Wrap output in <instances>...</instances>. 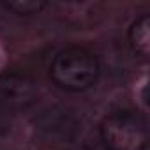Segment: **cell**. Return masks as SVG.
Returning <instances> with one entry per match:
<instances>
[{
	"instance_id": "cell-4",
	"label": "cell",
	"mask_w": 150,
	"mask_h": 150,
	"mask_svg": "<svg viewBox=\"0 0 150 150\" xmlns=\"http://www.w3.org/2000/svg\"><path fill=\"white\" fill-rule=\"evenodd\" d=\"M129 42L134 53L139 57H148L150 51V18L148 14H141L136 21H132L129 28Z\"/></svg>"
},
{
	"instance_id": "cell-2",
	"label": "cell",
	"mask_w": 150,
	"mask_h": 150,
	"mask_svg": "<svg viewBox=\"0 0 150 150\" xmlns=\"http://www.w3.org/2000/svg\"><path fill=\"white\" fill-rule=\"evenodd\" d=\"M99 136L106 150H146V117L136 110L113 111L103 118L99 125Z\"/></svg>"
},
{
	"instance_id": "cell-1",
	"label": "cell",
	"mask_w": 150,
	"mask_h": 150,
	"mask_svg": "<svg viewBox=\"0 0 150 150\" xmlns=\"http://www.w3.org/2000/svg\"><path fill=\"white\" fill-rule=\"evenodd\" d=\"M99 76V58L83 46H67L60 50L50 64L51 81L65 92H85L97 83Z\"/></svg>"
},
{
	"instance_id": "cell-3",
	"label": "cell",
	"mask_w": 150,
	"mask_h": 150,
	"mask_svg": "<svg viewBox=\"0 0 150 150\" xmlns=\"http://www.w3.org/2000/svg\"><path fill=\"white\" fill-rule=\"evenodd\" d=\"M39 96L35 81L23 72H2L0 74V108L7 111L27 110L35 103Z\"/></svg>"
},
{
	"instance_id": "cell-5",
	"label": "cell",
	"mask_w": 150,
	"mask_h": 150,
	"mask_svg": "<svg viewBox=\"0 0 150 150\" xmlns=\"http://www.w3.org/2000/svg\"><path fill=\"white\" fill-rule=\"evenodd\" d=\"M2 6L18 16H32L42 13L48 7V2H42V0H11V2H2Z\"/></svg>"
}]
</instances>
